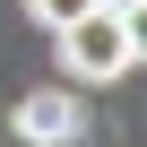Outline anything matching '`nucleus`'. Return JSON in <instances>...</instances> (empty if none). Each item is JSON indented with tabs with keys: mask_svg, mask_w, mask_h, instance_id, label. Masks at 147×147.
<instances>
[{
	"mask_svg": "<svg viewBox=\"0 0 147 147\" xmlns=\"http://www.w3.org/2000/svg\"><path fill=\"white\" fill-rule=\"evenodd\" d=\"M78 95H61V87H43V95H26L18 104V138H43V147H61V138H78Z\"/></svg>",
	"mask_w": 147,
	"mask_h": 147,
	"instance_id": "obj_2",
	"label": "nucleus"
},
{
	"mask_svg": "<svg viewBox=\"0 0 147 147\" xmlns=\"http://www.w3.org/2000/svg\"><path fill=\"white\" fill-rule=\"evenodd\" d=\"M87 9H95V0H26V18H35L43 35H69V26H78Z\"/></svg>",
	"mask_w": 147,
	"mask_h": 147,
	"instance_id": "obj_3",
	"label": "nucleus"
},
{
	"mask_svg": "<svg viewBox=\"0 0 147 147\" xmlns=\"http://www.w3.org/2000/svg\"><path fill=\"white\" fill-rule=\"evenodd\" d=\"M95 9H113V18H121V9H138V0H95Z\"/></svg>",
	"mask_w": 147,
	"mask_h": 147,
	"instance_id": "obj_5",
	"label": "nucleus"
},
{
	"mask_svg": "<svg viewBox=\"0 0 147 147\" xmlns=\"http://www.w3.org/2000/svg\"><path fill=\"white\" fill-rule=\"evenodd\" d=\"M52 52H61V78H78V87H113L130 69V35L113 9H87L69 35H52Z\"/></svg>",
	"mask_w": 147,
	"mask_h": 147,
	"instance_id": "obj_1",
	"label": "nucleus"
},
{
	"mask_svg": "<svg viewBox=\"0 0 147 147\" xmlns=\"http://www.w3.org/2000/svg\"><path fill=\"white\" fill-rule=\"evenodd\" d=\"M121 35H130V61H147V0H138V9H121Z\"/></svg>",
	"mask_w": 147,
	"mask_h": 147,
	"instance_id": "obj_4",
	"label": "nucleus"
}]
</instances>
